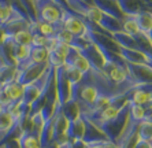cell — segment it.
Wrapping results in <instances>:
<instances>
[{
  "instance_id": "obj_9",
  "label": "cell",
  "mask_w": 152,
  "mask_h": 148,
  "mask_svg": "<svg viewBox=\"0 0 152 148\" xmlns=\"http://www.w3.org/2000/svg\"><path fill=\"white\" fill-rule=\"evenodd\" d=\"M67 127H69V119L63 114L58 110L55 119H53V126H52V140L56 141L59 145L64 144L69 141V137L66 136L67 133ZM51 140V141H52Z\"/></svg>"
},
{
  "instance_id": "obj_22",
  "label": "cell",
  "mask_w": 152,
  "mask_h": 148,
  "mask_svg": "<svg viewBox=\"0 0 152 148\" xmlns=\"http://www.w3.org/2000/svg\"><path fill=\"white\" fill-rule=\"evenodd\" d=\"M137 22L140 32L149 34L152 32V12H140L133 17Z\"/></svg>"
},
{
  "instance_id": "obj_24",
  "label": "cell",
  "mask_w": 152,
  "mask_h": 148,
  "mask_svg": "<svg viewBox=\"0 0 152 148\" xmlns=\"http://www.w3.org/2000/svg\"><path fill=\"white\" fill-rule=\"evenodd\" d=\"M14 125V118L6 108H0V133H7Z\"/></svg>"
},
{
  "instance_id": "obj_21",
  "label": "cell",
  "mask_w": 152,
  "mask_h": 148,
  "mask_svg": "<svg viewBox=\"0 0 152 148\" xmlns=\"http://www.w3.org/2000/svg\"><path fill=\"white\" fill-rule=\"evenodd\" d=\"M18 69L11 66H4L0 64V86H6L7 84L17 80Z\"/></svg>"
},
{
  "instance_id": "obj_18",
  "label": "cell",
  "mask_w": 152,
  "mask_h": 148,
  "mask_svg": "<svg viewBox=\"0 0 152 148\" xmlns=\"http://www.w3.org/2000/svg\"><path fill=\"white\" fill-rule=\"evenodd\" d=\"M18 141H19L21 148H42L40 144V138L28 130L22 132L21 136L18 137Z\"/></svg>"
},
{
  "instance_id": "obj_26",
  "label": "cell",
  "mask_w": 152,
  "mask_h": 148,
  "mask_svg": "<svg viewBox=\"0 0 152 148\" xmlns=\"http://www.w3.org/2000/svg\"><path fill=\"white\" fill-rule=\"evenodd\" d=\"M137 138L152 143V123L147 122V121L140 122L137 129Z\"/></svg>"
},
{
  "instance_id": "obj_1",
  "label": "cell",
  "mask_w": 152,
  "mask_h": 148,
  "mask_svg": "<svg viewBox=\"0 0 152 148\" xmlns=\"http://www.w3.org/2000/svg\"><path fill=\"white\" fill-rule=\"evenodd\" d=\"M37 22H47V23H58L62 21L63 11L59 8L53 0H39L34 3Z\"/></svg>"
},
{
  "instance_id": "obj_4",
  "label": "cell",
  "mask_w": 152,
  "mask_h": 148,
  "mask_svg": "<svg viewBox=\"0 0 152 148\" xmlns=\"http://www.w3.org/2000/svg\"><path fill=\"white\" fill-rule=\"evenodd\" d=\"M56 78V92H58V104L62 106L71 99V82L69 81L67 73H66V64L56 69L55 73Z\"/></svg>"
},
{
  "instance_id": "obj_10",
  "label": "cell",
  "mask_w": 152,
  "mask_h": 148,
  "mask_svg": "<svg viewBox=\"0 0 152 148\" xmlns=\"http://www.w3.org/2000/svg\"><path fill=\"white\" fill-rule=\"evenodd\" d=\"M127 73L137 85L152 84V66L127 63Z\"/></svg>"
},
{
  "instance_id": "obj_27",
  "label": "cell",
  "mask_w": 152,
  "mask_h": 148,
  "mask_svg": "<svg viewBox=\"0 0 152 148\" xmlns=\"http://www.w3.org/2000/svg\"><path fill=\"white\" fill-rule=\"evenodd\" d=\"M32 33L30 30H23V32H19L17 33L15 36L11 37V40L18 44V45H22V47H30L32 45Z\"/></svg>"
},
{
  "instance_id": "obj_13",
  "label": "cell",
  "mask_w": 152,
  "mask_h": 148,
  "mask_svg": "<svg viewBox=\"0 0 152 148\" xmlns=\"http://www.w3.org/2000/svg\"><path fill=\"white\" fill-rule=\"evenodd\" d=\"M81 116L85 121V136H84V140H82L85 144H92V143H99V141H103V140H108L106 133L96 126L92 121H89L82 114H81Z\"/></svg>"
},
{
  "instance_id": "obj_31",
  "label": "cell",
  "mask_w": 152,
  "mask_h": 148,
  "mask_svg": "<svg viewBox=\"0 0 152 148\" xmlns=\"http://www.w3.org/2000/svg\"><path fill=\"white\" fill-rule=\"evenodd\" d=\"M70 49H71V47H70V45H67V44H64V42L58 41V42H56V45H55V48H53L52 51H50V52L56 53L58 56L63 58V59L66 60V56L69 55V52H70Z\"/></svg>"
},
{
  "instance_id": "obj_16",
  "label": "cell",
  "mask_w": 152,
  "mask_h": 148,
  "mask_svg": "<svg viewBox=\"0 0 152 148\" xmlns=\"http://www.w3.org/2000/svg\"><path fill=\"white\" fill-rule=\"evenodd\" d=\"M66 136L69 137L70 141H77V140H84L85 136V121L82 116L77 118L74 121L69 122L67 127V133Z\"/></svg>"
},
{
  "instance_id": "obj_19",
  "label": "cell",
  "mask_w": 152,
  "mask_h": 148,
  "mask_svg": "<svg viewBox=\"0 0 152 148\" xmlns=\"http://www.w3.org/2000/svg\"><path fill=\"white\" fill-rule=\"evenodd\" d=\"M114 41L117 42L119 47H124V48H129V49H138L137 44L134 41V37L130 34H127L125 32H118L113 34Z\"/></svg>"
},
{
  "instance_id": "obj_32",
  "label": "cell",
  "mask_w": 152,
  "mask_h": 148,
  "mask_svg": "<svg viewBox=\"0 0 152 148\" xmlns=\"http://www.w3.org/2000/svg\"><path fill=\"white\" fill-rule=\"evenodd\" d=\"M55 39L58 40V41L60 42H64V44H67V45H70L71 41H73V39H74V36L71 34V33H69L66 29H60L59 32L56 33V36H55Z\"/></svg>"
},
{
  "instance_id": "obj_6",
  "label": "cell",
  "mask_w": 152,
  "mask_h": 148,
  "mask_svg": "<svg viewBox=\"0 0 152 148\" xmlns=\"http://www.w3.org/2000/svg\"><path fill=\"white\" fill-rule=\"evenodd\" d=\"M62 25H63V29H66L69 33L74 36V37H81L85 39V34L88 32L86 26L84 25L81 19V15H71V14H64L62 17Z\"/></svg>"
},
{
  "instance_id": "obj_40",
  "label": "cell",
  "mask_w": 152,
  "mask_h": 148,
  "mask_svg": "<svg viewBox=\"0 0 152 148\" xmlns=\"http://www.w3.org/2000/svg\"><path fill=\"white\" fill-rule=\"evenodd\" d=\"M148 36H149V39H151V41H152V32H151V33H149V34H148Z\"/></svg>"
},
{
  "instance_id": "obj_28",
  "label": "cell",
  "mask_w": 152,
  "mask_h": 148,
  "mask_svg": "<svg viewBox=\"0 0 152 148\" xmlns=\"http://www.w3.org/2000/svg\"><path fill=\"white\" fill-rule=\"evenodd\" d=\"M129 103H130V111H129V116L132 119H134L136 122H141L145 116V107L141 106V104H134V103L130 102L129 99Z\"/></svg>"
},
{
  "instance_id": "obj_38",
  "label": "cell",
  "mask_w": 152,
  "mask_h": 148,
  "mask_svg": "<svg viewBox=\"0 0 152 148\" xmlns=\"http://www.w3.org/2000/svg\"><path fill=\"white\" fill-rule=\"evenodd\" d=\"M86 148H103L102 141H99V143H92V144H86Z\"/></svg>"
},
{
  "instance_id": "obj_29",
  "label": "cell",
  "mask_w": 152,
  "mask_h": 148,
  "mask_svg": "<svg viewBox=\"0 0 152 148\" xmlns=\"http://www.w3.org/2000/svg\"><path fill=\"white\" fill-rule=\"evenodd\" d=\"M122 26H124V32L130 36H136L140 32V28H138L137 22H136V19L133 17H127L126 15L125 21L122 22Z\"/></svg>"
},
{
  "instance_id": "obj_14",
  "label": "cell",
  "mask_w": 152,
  "mask_h": 148,
  "mask_svg": "<svg viewBox=\"0 0 152 148\" xmlns=\"http://www.w3.org/2000/svg\"><path fill=\"white\" fill-rule=\"evenodd\" d=\"M119 55L122 56V59L126 63H132V64H148L152 66V62L145 56L142 52H140L138 49H129V48H124L119 47Z\"/></svg>"
},
{
  "instance_id": "obj_20",
  "label": "cell",
  "mask_w": 152,
  "mask_h": 148,
  "mask_svg": "<svg viewBox=\"0 0 152 148\" xmlns=\"http://www.w3.org/2000/svg\"><path fill=\"white\" fill-rule=\"evenodd\" d=\"M48 56H50V51L45 47L30 45V48H29V58L34 63H44L48 60Z\"/></svg>"
},
{
  "instance_id": "obj_33",
  "label": "cell",
  "mask_w": 152,
  "mask_h": 148,
  "mask_svg": "<svg viewBox=\"0 0 152 148\" xmlns=\"http://www.w3.org/2000/svg\"><path fill=\"white\" fill-rule=\"evenodd\" d=\"M10 104H11L10 96L7 95L4 86H0V107H1V108H7Z\"/></svg>"
},
{
  "instance_id": "obj_17",
  "label": "cell",
  "mask_w": 152,
  "mask_h": 148,
  "mask_svg": "<svg viewBox=\"0 0 152 148\" xmlns=\"http://www.w3.org/2000/svg\"><path fill=\"white\" fill-rule=\"evenodd\" d=\"M59 111L67 118L69 122L77 119V118L81 116V108H80V104H78L75 100H73V99H70L69 102H66L64 104L59 106Z\"/></svg>"
},
{
  "instance_id": "obj_35",
  "label": "cell",
  "mask_w": 152,
  "mask_h": 148,
  "mask_svg": "<svg viewBox=\"0 0 152 148\" xmlns=\"http://www.w3.org/2000/svg\"><path fill=\"white\" fill-rule=\"evenodd\" d=\"M134 148H152V143H149V141H145V140H140V138H137V141H136V145Z\"/></svg>"
},
{
  "instance_id": "obj_5",
  "label": "cell",
  "mask_w": 152,
  "mask_h": 148,
  "mask_svg": "<svg viewBox=\"0 0 152 148\" xmlns=\"http://www.w3.org/2000/svg\"><path fill=\"white\" fill-rule=\"evenodd\" d=\"M121 10L127 17H134L140 12H152V0H117Z\"/></svg>"
},
{
  "instance_id": "obj_3",
  "label": "cell",
  "mask_w": 152,
  "mask_h": 148,
  "mask_svg": "<svg viewBox=\"0 0 152 148\" xmlns=\"http://www.w3.org/2000/svg\"><path fill=\"white\" fill-rule=\"evenodd\" d=\"M50 74H51V67H48V70L45 71V74H44L41 78H39L37 81L23 86V96H22V102H21L22 104L30 107L33 103L37 100V97L41 95L42 89H44L47 81H48V78H50Z\"/></svg>"
},
{
  "instance_id": "obj_25",
  "label": "cell",
  "mask_w": 152,
  "mask_h": 148,
  "mask_svg": "<svg viewBox=\"0 0 152 148\" xmlns=\"http://www.w3.org/2000/svg\"><path fill=\"white\" fill-rule=\"evenodd\" d=\"M11 47H12V55H14V59L17 60V66H18V63H21V62H23V60H26L29 58V48H30V47L18 45V44H15L12 40H11Z\"/></svg>"
},
{
  "instance_id": "obj_37",
  "label": "cell",
  "mask_w": 152,
  "mask_h": 148,
  "mask_svg": "<svg viewBox=\"0 0 152 148\" xmlns=\"http://www.w3.org/2000/svg\"><path fill=\"white\" fill-rule=\"evenodd\" d=\"M142 121H147V122L152 123V107H149V108H147V111H145V116Z\"/></svg>"
},
{
  "instance_id": "obj_36",
  "label": "cell",
  "mask_w": 152,
  "mask_h": 148,
  "mask_svg": "<svg viewBox=\"0 0 152 148\" xmlns=\"http://www.w3.org/2000/svg\"><path fill=\"white\" fill-rule=\"evenodd\" d=\"M70 148H86V144H85L82 140L71 141V143H70Z\"/></svg>"
},
{
  "instance_id": "obj_15",
  "label": "cell",
  "mask_w": 152,
  "mask_h": 148,
  "mask_svg": "<svg viewBox=\"0 0 152 148\" xmlns=\"http://www.w3.org/2000/svg\"><path fill=\"white\" fill-rule=\"evenodd\" d=\"M66 64L75 67V69H78V70L82 71L84 74L88 73V71L91 70V64H89V62L85 59V58L82 56L81 53L78 52L75 48H71L70 52H69V55L66 56Z\"/></svg>"
},
{
  "instance_id": "obj_7",
  "label": "cell",
  "mask_w": 152,
  "mask_h": 148,
  "mask_svg": "<svg viewBox=\"0 0 152 148\" xmlns=\"http://www.w3.org/2000/svg\"><path fill=\"white\" fill-rule=\"evenodd\" d=\"M0 29L3 30L4 37H12V36H15L19 32L29 30V29H30V21L25 19L23 17H21L18 12L14 11L12 15H11V18H10V21H8L6 25H3Z\"/></svg>"
},
{
  "instance_id": "obj_23",
  "label": "cell",
  "mask_w": 152,
  "mask_h": 148,
  "mask_svg": "<svg viewBox=\"0 0 152 148\" xmlns=\"http://www.w3.org/2000/svg\"><path fill=\"white\" fill-rule=\"evenodd\" d=\"M7 95L10 96L11 102H22V96H23V86L18 84L17 81H12L4 86Z\"/></svg>"
},
{
  "instance_id": "obj_30",
  "label": "cell",
  "mask_w": 152,
  "mask_h": 148,
  "mask_svg": "<svg viewBox=\"0 0 152 148\" xmlns=\"http://www.w3.org/2000/svg\"><path fill=\"white\" fill-rule=\"evenodd\" d=\"M66 73H67L69 81L71 82V85L80 84L82 77H84V73H82V71H80L78 69H75V67H73V66H69V64H66Z\"/></svg>"
},
{
  "instance_id": "obj_39",
  "label": "cell",
  "mask_w": 152,
  "mask_h": 148,
  "mask_svg": "<svg viewBox=\"0 0 152 148\" xmlns=\"http://www.w3.org/2000/svg\"><path fill=\"white\" fill-rule=\"evenodd\" d=\"M81 1H84V3L89 4V6H95V4H93V0H81Z\"/></svg>"
},
{
  "instance_id": "obj_34",
  "label": "cell",
  "mask_w": 152,
  "mask_h": 148,
  "mask_svg": "<svg viewBox=\"0 0 152 148\" xmlns=\"http://www.w3.org/2000/svg\"><path fill=\"white\" fill-rule=\"evenodd\" d=\"M0 148H21V145H19V141H18V138H12V140L7 141L6 144H3Z\"/></svg>"
},
{
  "instance_id": "obj_12",
  "label": "cell",
  "mask_w": 152,
  "mask_h": 148,
  "mask_svg": "<svg viewBox=\"0 0 152 148\" xmlns=\"http://www.w3.org/2000/svg\"><path fill=\"white\" fill-rule=\"evenodd\" d=\"M93 4L100 11H103L104 14L114 17L115 19H118L121 22H124L125 18H126V15L122 12L117 0H93Z\"/></svg>"
},
{
  "instance_id": "obj_8",
  "label": "cell",
  "mask_w": 152,
  "mask_h": 148,
  "mask_svg": "<svg viewBox=\"0 0 152 148\" xmlns=\"http://www.w3.org/2000/svg\"><path fill=\"white\" fill-rule=\"evenodd\" d=\"M102 71L114 84H124L130 78L127 73V66H121V64L113 63V62H104Z\"/></svg>"
},
{
  "instance_id": "obj_11",
  "label": "cell",
  "mask_w": 152,
  "mask_h": 148,
  "mask_svg": "<svg viewBox=\"0 0 152 148\" xmlns=\"http://www.w3.org/2000/svg\"><path fill=\"white\" fill-rule=\"evenodd\" d=\"M78 52L81 53L82 56L89 62L91 69L97 70V71H102V69H103V66H104V62H106V60H104V56L102 55V52L99 51L97 47L93 45V44H91V45H88L86 48L80 49Z\"/></svg>"
},
{
  "instance_id": "obj_2",
  "label": "cell",
  "mask_w": 152,
  "mask_h": 148,
  "mask_svg": "<svg viewBox=\"0 0 152 148\" xmlns=\"http://www.w3.org/2000/svg\"><path fill=\"white\" fill-rule=\"evenodd\" d=\"M48 62H44V63H30L29 66H26L25 69L22 70H18L17 74V80L15 81L18 84H21L22 86H25L28 84H32V82L37 81L39 78H41L45 71L48 70Z\"/></svg>"
}]
</instances>
